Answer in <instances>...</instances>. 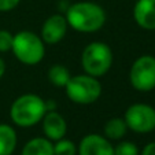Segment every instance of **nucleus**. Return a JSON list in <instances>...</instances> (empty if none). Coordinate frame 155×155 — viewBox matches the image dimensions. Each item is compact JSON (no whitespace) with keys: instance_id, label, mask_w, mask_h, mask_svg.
Returning a JSON list of instances; mask_svg holds the SVG:
<instances>
[{"instance_id":"f257e3e1","label":"nucleus","mask_w":155,"mask_h":155,"mask_svg":"<svg viewBox=\"0 0 155 155\" xmlns=\"http://www.w3.org/2000/svg\"><path fill=\"white\" fill-rule=\"evenodd\" d=\"M66 21L74 30L91 33L103 28L106 22V12L96 3L78 2L69 7Z\"/></svg>"},{"instance_id":"f03ea898","label":"nucleus","mask_w":155,"mask_h":155,"mask_svg":"<svg viewBox=\"0 0 155 155\" xmlns=\"http://www.w3.org/2000/svg\"><path fill=\"white\" fill-rule=\"evenodd\" d=\"M45 113V102L35 94H26L17 97L10 108V117L12 122L22 128H29L40 122Z\"/></svg>"},{"instance_id":"7ed1b4c3","label":"nucleus","mask_w":155,"mask_h":155,"mask_svg":"<svg viewBox=\"0 0 155 155\" xmlns=\"http://www.w3.org/2000/svg\"><path fill=\"white\" fill-rule=\"evenodd\" d=\"M81 63L87 74L92 77L103 76L110 70L113 64L111 48L102 41H94L88 44L82 51Z\"/></svg>"},{"instance_id":"20e7f679","label":"nucleus","mask_w":155,"mask_h":155,"mask_svg":"<svg viewBox=\"0 0 155 155\" xmlns=\"http://www.w3.org/2000/svg\"><path fill=\"white\" fill-rule=\"evenodd\" d=\"M12 52L19 62L25 64H37L45 54L44 41L33 32H19L12 40Z\"/></svg>"},{"instance_id":"39448f33","label":"nucleus","mask_w":155,"mask_h":155,"mask_svg":"<svg viewBox=\"0 0 155 155\" xmlns=\"http://www.w3.org/2000/svg\"><path fill=\"white\" fill-rule=\"evenodd\" d=\"M64 88L69 99L78 104L95 103L102 95V84L97 81L96 77H92L89 74L70 77Z\"/></svg>"},{"instance_id":"423d86ee","label":"nucleus","mask_w":155,"mask_h":155,"mask_svg":"<svg viewBox=\"0 0 155 155\" xmlns=\"http://www.w3.org/2000/svg\"><path fill=\"white\" fill-rule=\"evenodd\" d=\"M132 87L140 92H148L155 88V58L143 55L135 61L129 71Z\"/></svg>"},{"instance_id":"0eeeda50","label":"nucleus","mask_w":155,"mask_h":155,"mask_svg":"<svg viewBox=\"0 0 155 155\" xmlns=\"http://www.w3.org/2000/svg\"><path fill=\"white\" fill-rule=\"evenodd\" d=\"M124 120L128 129L137 133H148L155 129V108L144 103H136L128 107Z\"/></svg>"},{"instance_id":"6e6552de","label":"nucleus","mask_w":155,"mask_h":155,"mask_svg":"<svg viewBox=\"0 0 155 155\" xmlns=\"http://www.w3.org/2000/svg\"><path fill=\"white\" fill-rule=\"evenodd\" d=\"M68 30L66 17L61 14L51 15L41 28V40L47 44H56L64 37Z\"/></svg>"},{"instance_id":"1a4fd4ad","label":"nucleus","mask_w":155,"mask_h":155,"mask_svg":"<svg viewBox=\"0 0 155 155\" xmlns=\"http://www.w3.org/2000/svg\"><path fill=\"white\" fill-rule=\"evenodd\" d=\"M80 155H114V147L108 139L92 133L87 135L81 140L78 147Z\"/></svg>"},{"instance_id":"9d476101","label":"nucleus","mask_w":155,"mask_h":155,"mask_svg":"<svg viewBox=\"0 0 155 155\" xmlns=\"http://www.w3.org/2000/svg\"><path fill=\"white\" fill-rule=\"evenodd\" d=\"M41 121H43V130L48 137V140L58 141L63 139V136L66 135L68 124L56 110H51V111L45 113Z\"/></svg>"},{"instance_id":"9b49d317","label":"nucleus","mask_w":155,"mask_h":155,"mask_svg":"<svg viewBox=\"0 0 155 155\" xmlns=\"http://www.w3.org/2000/svg\"><path fill=\"white\" fill-rule=\"evenodd\" d=\"M133 18L140 28L155 29V0H137L133 8Z\"/></svg>"},{"instance_id":"f8f14e48","label":"nucleus","mask_w":155,"mask_h":155,"mask_svg":"<svg viewBox=\"0 0 155 155\" xmlns=\"http://www.w3.org/2000/svg\"><path fill=\"white\" fill-rule=\"evenodd\" d=\"M22 155H54V144L48 139L35 137L25 144Z\"/></svg>"},{"instance_id":"ddd939ff","label":"nucleus","mask_w":155,"mask_h":155,"mask_svg":"<svg viewBox=\"0 0 155 155\" xmlns=\"http://www.w3.org/2000/svg\"><path fill=\"white\" fill-rule=\"evenodd\" d=\"M17 147V133L7 124H0V155H11Z\"/></svg>"},{"instance_id":"4468645a","label":"nucleus","mask_w":155,"mask_h":155,"mask_svg":"<svg viewBox=\"0 0 155 155\" xmlns=\"http://www.w3.org/2000/svg\"><path fill=\"white\" fill-rule=\"evenodd\" d=\"M128 125L122 118H111L104 125V135L107 139L111 140H120L126 135Z\"/></svg>"},{"instance_id":"2eb2a0df","label":"nucleus","mask_w":155,"mask_h":155,"mask_svg":"<svg viewBox=\"0 0 155 155\" xmlns=\"http://www.w3.org/2000/svg\"><path fill=\"white\" fill-rule=\"evenodd\" d=\"M48 80L55 87H66L68 81L70 80V73L63 64H54L48 70Z\"/></svg>"},{"instance_id":"dca6fc26","label":"nucleus","mask_w":155,"mask_h":155,"mask_svg":"<svg viewBox=\"0 0 155 155\" xmlns=\"http://www.w3.org/2000/svg\"><path fill=\"white\" fill-rule=\"evenodd\" d=\"M76 144L68 139H61L54 144V155H76Z\"/></svg>"},{"instance_id":"f3484780","label":"nucleus","mask_w":155,"mask_h":155,"mask_svg":"<svg viewBox=\"0 0 155 155\" xmlns=\"http://www.w3.org/2000/svg\"><path fill=\"white\" fill-rule=\"evenodd\" d=\"M114 155H139L136 144L130 141H122L114 148Z\"/></svg>"},{"instance_id":"a211bd4d","label":"nucleus","mask_w":155,"mask_h":155,"mask_svg":"<svg viewBox=\"0 0 155 155\" xmlns=\"http://www.w3.org/2000/svg\"><path fill=\"white\" fill-rule=\"evenodd\" d=\"M14 36L8 30H0V52H7L12 48Z\"/></svg>"},{"instance_id":"6ab92c4d","label":"nucleus","mask_w":155,"mask_h":155,"mask_svg":"<svg viewBox=\"0 0 155 155\" xmlns=\"http://www.w3.org/2000/svg\"><path fill=\"white\" fill-rule=\"evenodd\" d=\"M19 3V0H0V11H10L15 8Z\"/></svg>"},{"instance_id":"aec40b11","label":"nucleus","mask_w":155,"mask_h":155,"mask_svg":"<svg viewBox=\"0 0 155 155\" xmlns=\"http://www.w3.org/2000/svg\"><path fill=\"white\" fill-rule=\"evenodd\" d=\"M141 155H155V141L147 144L144 150L141 151Z\"/></svg>"},{"instance_id":"412c9836","label":"nucleus","mask_w":155,"mask_h":155,"mask_svg":"<svg viewBox=\"0 0 155 155\" xmlns=\"http://www.w3.org/2000/svg\"><path fill=\"white\" fill-rule=\"evenodd\" d=\"M4 71H6V64H4V61L0 58V78L3 77Z\"/></svg>"}]
</instances>
